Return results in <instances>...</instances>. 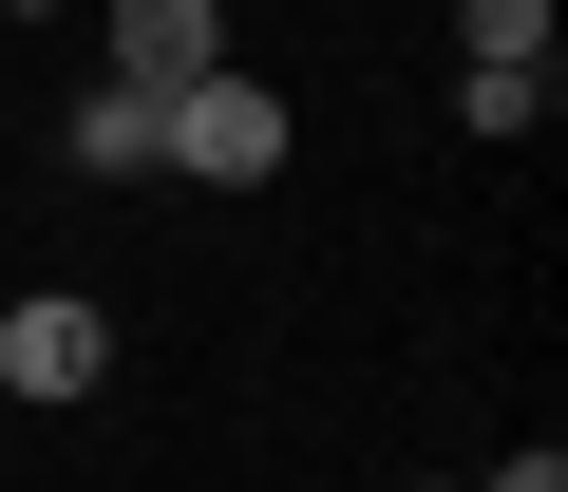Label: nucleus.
Returning a JSON list of instances; mask_svg holds the SVG:
<instances>
[{"label": "nucleus", "instance_id": "1", "mask_svg": "<svg viewBox=\"0 0 568 492\" xmlns=\"http://www.w3.org/2000/svg\"><path fill=\"white\" fill-rule=\"evenodd\" d=\"M152 152H171V171H209V189H265L284 152H304V114H284V76H246V58H227V76L152 95Z\"/></svg>", "mask_w": 568, "mask_h": 492}, {"label": "nucleus", "instance_id": "2", "mask_svg": "<svg viewBox=\"0 0 568 492\" xmlns=\"http://www.w3.org/2000/svg\"><path fill=\"white\" fill-rule=\"evenodd\" d=\"M95 379H114V304H77V285L0 304V398H95Z\"/></svg>", "mask_w": 568, "mask_h": 492}, {"label": "nucleus", "instance_id": "3", "mask_svg": "<svg viewBox=\"0 0 568 492\" xmlns=\"http://www.w3.org/2000/svg\"><path fill=\"white\" fill-rule=\"evenodd\" d=\"M95 39H114V95H190L227 76V0H95Z\"/></svg>", "mask_w": 568, "mask_h": 492}, {"label": "nucleus", "instance_id": "4", "mask_svg": "<svg viewBox=\"0 0 568 492\" xmlns=\"http://www.w3.org/2000/svg\"><path fill=\"white\" fill-rule=\"evenodd\" d=\"M58 171H95V189H133V171H171V152H152V95H114V76H95V95L58 114Z\"/></svg>", "mask_w": 568, "mask_h": 492}, {"label": "nucleus", "instance_id": "5", "mask_svg": "<svg viewBox=\"0 0 568 492\" xmlns=\"http://www.w3.org/2000/svg\"><path fill=\"white\" fill-rule=\"evenodd\" d=\"M455 39H474V76H549V0H455Z\"/></svg>", "mask_w": 568, "mask_h": 492}, {"label": "nucleus", "instance_id": "6", "mask_svg": "<svg viewBox=\"0 0 568 492\" xmlns=\"http://www.w3.org/2000/svg\"><path fill=\"white\" fill-rule=\"evenodd\" d=\"M455 133H474V152H530V133H549V76H455Z\"/></svg>", "mask_w": 568, "mask_h": 492}, {"label": "nucleus", "instance_id": "7", "mask_svg": "<svg viewBox=\"0 0 568 492\" xmlns=\"http://www.w3.org/2000/svg\"><path fill=\"white\" fill-rule=\"evenodd\" d=\"M474 492H568V454H493V473H474Z\"/></svg>", "mask_w": 568, "mask_h": 492}, {"label": "nucleus", "instance_id": "8", "mask_svg": "<svg viewBox=\"0 0 568 492\" xmlns=\"http://www.w3.org/2000/svg\"><path fill=\"white\" fill-rule=\"evenodd\" d=\"M20 20H77V0H20Z\"/></svg>", "mask_w": 568, "mask_h": 492}, {"label": "nucleus", "instance_id": "9", "mask_svg": "<svg viewBox=\"0 0 568 492\" xmlns=\"http://www.w3.org/2000/svg\"><path fill=\"white\" fill-rule=\"evenodd\" d=\"M417 492H474V473H417Z\"/></svg>", "mask_w": 568, "mask_h": 492}]
</instances>
